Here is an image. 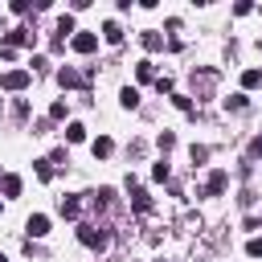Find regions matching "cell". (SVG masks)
I'll use <instances>...</instances> for the list:
<instances>
[{"label": "cell", "mask_w": 262, "mask_h": 262, "mask_svg": "<svg viewBox=\"0 0 262 262\" xmlns=\"http://www.w3.org/2000/svg\"><path fill=\"white\" fill-rule=\"evenodd\" d=\"M78 242L90 246V250H106V246H111V233H106L102 225H82V229H78Z\"/></svg>", "instance_id": "6da1fadb"}, {"label": "cell", "mask_w": 262, "mask_h": 262, "mask_svg": "<svg viewBox=\"0 0 262 262\" xmlns=\"http://www.w3.org/2000/svg\"><path fill=\"white\" fill-rule=\"evenodd\" d=\"M233 12H237V16H250V12H254V4H250V0H242V4H233Z\"/></svg>", "instance_id": "83f0119b"}, {"label": "cell", "mask_w": 262, "mask_h": 262, "mask_svg": "<svg viewBox=\"0 0 262 262\" xmlns=\"http://www.w3.org/2000/svg\"><path fill=\"white\" fill-rule=\"evenodd\" d=\"M131 205H135V213H151V196L139 184H131Z\"/></svg>", "instance_id": "ba28073f"}, {"label": "cell", "mask_w": 262, "mask_h": 262, "mask_svg": "<svg viewBox=\"0 0 262 262\" xmlns=\"http://www.w3.org/2000/svg\"><path fill=\"white\" fill-rule=\"evenodd\" d=\"M74 49H78V53H94V49H98V37H94V33H74Z\"/></svg>", "instance_id": "8992f818"}, {"label": "cell", "mask_w": 262, "mask_h": 262, "mask_svg": "<svg viewBox=\"0 0 262 262\" xmlns=\"http://www.w3.org/2000/svg\"><path fill=\"white\" fill-rule=\"evenodd\" d=\"M57 33H78V29H74V16H70V12H61V20H57Z\"/></svg>", "instance_id": "ffe728a7"}, {"label": "cell", "mask_w": 262, "mask_h": 262, "mask_svg": "<svg viewBox=\"0 0 262 262\" xmlns=\"http://www.w3.org/2000/svg\"><path fill=\"white\" fill-rule=\"evenodd\" d=\"M66 115H70V106H66V102H61V98H57V102H53V106H49V119H66Z\"/></svg>", "instance_id": "44dd1931"}, {"label": "cell", "mask_w": 262, "mask_h": 262, "mask_svg": "<svg viewBox=\"0 0 262 262\" xmlns=\"http://www.w3.org/2000/svg\"><path fill=\"white\" fill-rule=\"evenodd\" d=\"M242 86H246V90L262 86V70H258V66H254V70H246V74H242Z\"/></svg>", "instance_id": "9a60e30c"}, {"label": "cell", "mask_w": 262, "mask_h": 262, "mask_svg": "<svg viewBox=\"0 0 262 262\" xmlns=\"http://www.w3.org/2000/svg\"><path fill=\"white\" fill-rule=\"evenodd\" d=\"M151 180H168V164H164V160L151 168Z\"/></svg>", "instance_id": "4316f807"}, {"label": "cell", "mask_w": 262, "mask_h": 262, "mask_svg": "<svg viewBox=\"0 0 262 262\" xmlns=\"http://www.w3.org/2000/svg\"><path fill=\"white\" fill-rule=\"evenodd\" d=\"M66 139H70V143H82V139H86V127H82V123H70V127H66Z\"/></svg>", "instance_id": "e0dca14e"}, {"label": "cell", "mask_w": 262, "mask_h": 262, "mask_svg": "<svg viewBox=\"0 0 262 262\" xmlns=\"http://www.w3.org/2000/svg\"><path fill=\"white\" fill-rule=\"evenodd\" d=\"M25 233H29V237H45V233H49V217H45V213H33V217L25 221Z\"/></svg>", "instance_id": "3957f363"}, {"label": "cell", "mask_w": 262, "mask_h": 262, "mask_svg": "<svg viewBox=\"0 0 262 262\" xmlns=\"http://www.w3.org/2000/svg\"><path fill=\"white\" fill-rule=\"evenodd\" d=\"M0 262H8V258H4V250H0Z\"/></svg>", "instance_id": "f546056e"}, {"label": "cell", "mask_w": 262, "mask_h": 262, "mask_svg": "<svg viewBox=\"0 0 262 262\" xmlns=\"http://www.w3.org/2000/svg\"><path fill=\"white\" fill-rule=\"evenodd\" d=\"M119 106H123V111H135V106H139V90H135V86H123V90H119Z\"/></svg>", "instance_id": "9c48e42d"}, {"label": "cell", "mask_w": 262, "mask_h": 262, "mask_svg": "<svg viewBox=\"0 0 262 262\" xmlns=\"http://www.w3.org/2000/svg\"><path fill=\"white\" fill-rule=\"evenodd\" d=\"M172 102H176V111H192V98L188 94H172Z\"/></svg>", "instance_id": "d4e9b609"}, {"label": "cell", "mask_w": 262, "mask_h": 262, "mask_svg": "<svg viewBox=\"0 0 262 262\" xmlns=\"http://www.w3.org/2000/svg\"><path fill=\"white\" fill-rule=\"evenodd\" d=\"M0 176H4V172H0Z\"/></svg>", "instance_id": "4dcf8cb0"}, {"label": "cell", "mask_w": 262, "mask_h": 262, "mask_svg": "<svg viewBox=\"0 0 262 262\" xmlns=\"http://www.w3.org/2000/svg\"><path fill=\"white\" fill-rule=\"evenodd\" d=\"M156 143H160V151H168V147H176V135H172V131H160Z\"/></svg>", "instance_id": "7402d4cb"}, {"label": "cell", "mask_w": 262, "mask_h": 262, "mask_svg": "<svg viewBox=\"0 0 262 262\" xmlns=\"http://www.w3.org/2000/svg\"><path fill=\"white\" fill-rule=\"evenodd\" d=\"M156 90H160V94H172V78L160 74V78H156Z\"/></svg>", "instance_id": "cb8c5ba5"}, {"label": "cell", "mask_w": 262, "mask_h": 262, "mask_svg": "<svg viewBox=\"0 0 262 262\" xmlns=\"http://www.w3.org/2000/svg\"><path fill=\"white\" fill-rule=\"evenodd\" d=\"M246 254H250V258H262V237H250V242H246Z\"/></svg>", "instance_id": "603a6c76"}, {"label": "cell", "mask_w": 262, "mask_h": 262, "mask_svg": "<svg viewBox=\"0 0 262 262\" xmlns=\"http://www.w3.org/2000/svg\"><path fill=\"white\" fill-rule=\"evenodd\" d=\"M33 168H37V176H41V180H53V160H37Z\"/></svg>", "instance_id": "d6986e66"}, {"label": "cell", "mask_w": 262, "mask_h": 262, "mask_svg": "<svg viewBox=\"0 0 262 262\" xmlns=\"http://www.w3.org/2000/svg\"><path fill=\"white\" fill-rule=\"evenodd\" d=\"M201 160H209V147H201V143H192V164H201Z\"/></svg>", "instance_id": "484cf974"}, {"label": "cell", "mask_w": 262, "mask_h": 262, "mask_svg": "<svg viewBox=\"0 0 262 262\" xmlns=\"http://www.w3.org/2000/svg\"><path fill=\"white\" fill-rule=\"evenodd\" d=\"M16 45H33V33H29V29H12V33L4 37V49H16Z\"/></svg>", "instance_id": "5b68a950"}, {"label": "cell", "mask_w": 262, "mask_h": 262, "mask_svg": "<svg viewBox=\"0 0 262 262\" xmlns=\"http://www.w3.org/2000/svg\"><path fill=\"white\" fill-rule=\"evenodd\" d=\"M225 184H229V176L217 168V172H209V180H205V192H209V196H221V192H225Z\"/></svg>", "instance_id": "277c9868"}, {"label": "cell", "mask_w": 262, "mask_h": 262, "mask_svg": "<svg viewBox=\"0 0 262 262\" xmlns=\"http://www.w3.org/2000/svg\"><path fill=\"white\" fill-rule=\"evenodd\" d=\"M135 78L139 82H156V66L151 61H135Z\"/></svg>", "instance_id": "4fadbf2b"}, {"label": "cell", "mask_w": 262, "mask_h": 262, "mask_svg": "<svg viewBox=\"0 0 262 262\" xmlns=\"http://www.w3.org/2000/svg\"><path fill=\"white\" fill-rule=\"evenodd\" d=\"M250 156H262V135H258V139L250 143Z\"/></svg>", "instance_id": "f1b7e54d"}, {"label": "cell", "mask_w": 262, "mask_h": 262, "mask_svg": "<svg viewBox=\"0 0 262 262\" xmlns=\"http://www.w3.org/2000/svg\"><path fill=\"white\" fill-rule=\"evenodd\" d=\"M0 86H4V90H25V86H29V70H8V74L0 78Z\"/></svg>", "instance_id": "7a4b0ae2"}, {"label": "cell", "mask_w": 262, "mask_h": 262, "mask_svg": "<svg viewBox=\"0 0 262 262\" xmlns=\"http://www.w3.org/2000/svg\"><path fill=\"white\" fill-rule=\"evenodd\" d=\"M78 213H82V201H78V196H61V217H70V221H74Z\"/></svg>", "instance_id": "7c38bea8"}, {"label": "cell", "mask_w": 262, "mask_h": 262, "mask_svg": "<svg viewBox=\"0 0 262 262\" xmlns=\"http://www.w3.org/2000/svg\"><path fill=\"white\" fill-rule=\"evenodd\" d=\"M90 151H94V156H98V160H106V156H111V151H115V139H111V135H98V139H94V143H90Z\"/></svg>", "instance_id": "30bf717a"}, {"label": "cell", "mask_w": 262, "mask_h": 262, "mask_svg": "<svg viewBox=\"0 0 262 262\" xmlns=\"http://www.w3.org/2000/svg\"><path fill=\"white\" fill-rule=\"evenodd\" d=\"M57 82H61V86H82V74H74V70H57Z\"/></svg>", "instance_id": "2e32d148"}, {"label": "cell", "mask_w": 262, "mask_h": 262, "mask_svg": "<svg viewBox=\"0 0 262 262\" xmlns=\"http://www.w3.org/2000/svg\"><path fill=\"white\" fill-rule=\"evenodd\" d=\"M221 102H225V111H246V94H229Z\"/></svg>", "instance_id": "ac0fdd59"}, {"label": "cell", "mask_w": 262, "mask_h": 262, "mask_svg": "<svg viewBox=\"0 0 262 262\" xmlns=\"http://www.w3.org/2000/svg\"><path fill=\"white\" fill-rule=\"evenodd\" d=\"M139 41H143V49H151V53H156V49H164V37H160V33H151V29H147Z\"/></svg>", "instance_id": "5bb4252c"}, {"label": "cell", "mask_w": 262, "mask_h": 262, "mask_svg": "<svg viewBox=\"0 0 262 262\" xmlns=\"http://www.w3.org/2000/svg\"><path fill=\"white\" fill-rule=\"evenodd\" d=\"M102 41H111V45H119V41H123V29H119V20H106V25H102Z\"/></svg>", "instance_id": "8fae6325"}, {"label": "cell", "mask_w": 262, "mask_h": 262, "mask_svg": "<svg viewBox=\"0 0 262 262\" xmlns=\"http://www.w3.org/2000/svg\"><path fill=\"white\" fill-rule=\"evenodd\" d=\"M0 192H4V196H20V176H16V172H4V176H0Z\"/></svg>", "instance_id": "52a82bcc"}]
</instances>
